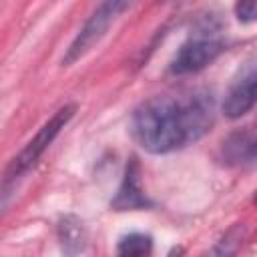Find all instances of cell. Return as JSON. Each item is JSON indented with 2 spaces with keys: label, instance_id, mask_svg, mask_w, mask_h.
Listing matches in <instances>:
<instances>
[{
  "label": "cell",
  "instance_id": "1",
  "mask_svg": "<svg viewBox=\"0 0 257 257\" xmlns=\"http://www.w3.org/2000/svg\"><path fill=\"white\" fill-rule=\"evenodd\" d=\"M215 94L207 88L161 94L135 108L131 135L147 153L169 155L203 139L215 124Z\"/></svg>",
  "mask_w": 257,
  "mask_h": 257
},
{
  "label": "cell",
  "instance_id": "2",
  "mask_svg": "<svg viewBox=\"0 0 257 257\" xmlns=\"http://www.w3.org/2000/svg\"><path fill=\"white\" fill-rule=\"evenodd\" d=\"M225 50V40L221 38L213 22H205L197 32H193L175 52L169 62V74L187 76L205 70L213 64Z\"/></svg>",
  "mask_w": 257,
  "mask_h": 257
},
{
  "label": "cell",
  "instance_id": "3",
  "mask_svg": "<svg viewBox=\"0 0 257 257\" xmlns=\"http://www.w3.org/2000/svg\"><path fill=\"white\" fill-rule=\"evenodd\" d=\"M135 0H102L94 12L86 18V22L80 26L72 42L62 54V66H72L80 58H84L110 30V26L124 14L126 8H131Z\"/></svg>",
  "mask_w": 257,
  "mask_h": 257
},
{
  "label": "cell",
  "instance_id": "4",
  "mask_svg": "<svg viewBox=\"0 0 257 257\" xmlns=\"http://www.w3.org/2000/svg\"><path fill=\"white\" fill-rule=\"evenodd\" d=\"M76 112V104H64L60 106L36 133L34 137L22 147V151L10 161L6 173H4V181L2 185H14L22 175H26L36 163L38 159L44 155V151L52 145V141L58 137V133L70 122V118L74 116Z\"/></svg>",
  "mask_w": 257,
  "mask_h": 257
},
{
  "label": "cell",
  "instance_id": "5",
  "mask_svg": "<svg viewBox=\"0 0 257 257\" xmlns=\"http://www.w3.org/2000/svg\"><path fill=\"white\" fill-rule=\"evenodd\" d=\"M255 92H257V72H255V60L251 58L243 64V68L229 84V90L221 104L223 114L227 118L245 116L255 104Z\"/></svg>",
  "mask_w": 257,
  "mask_h": 257
},
{
  "label": "cell",
  "instance_id": "6",
  "mask_svg": "<svg viewBox=\"0 0 257 257\" xmlns=\"http://www.w3.org/2000/svg\"><path fill=\"white\" fill-rule=\"evenodd\" d=\"M255 133L251 126L233 131L223 143L219 151V161L225 167H253L255 165Z\"/></svg>",
  "mask_w": 257,
  "mask_h": 257
},
{
  "label": "cell",
  "instance_id": "7",
  "mask_svg": "<svg viewBox=\"0 0 257 257\" xmlns=\"http://www.w3.org/2000/svg\"><path fill=\"white\" fill-rule=\"evenodd\" d=\"M112 209L114 211H135V209H149L153 203L145 195V189L141 187V167L137 159H131L126 163L122 183L112 199Z\"/></svg>",
  "mask_w": 257,
  "mask_h": 257
},
{
  "label": "cell",
  "instance_id": "8",
  "mask_svg": "<svg viewBox=\"0 0 257 257\" xmlns=\"http://www.w3.org/2000/svg\"><path fill=\"white\" fill-rule=\"evenodd\" d=\"M58 239H60L62 251H66V253H80V251H84L86 233H84L82 223L76 217L66 215L58 223Z\"/></svg>",
  "mask_w": 257,
  "mask_h": 257
},
{
  "label": "cell",
  "instance_id": "9",
  "mask_svg": "<svg viewBox=\"0 0 257 257\" xmlns=\"http://www.w3.org/2000/svg\"><path fill=\"white\" fill-rule=\"evenodd\" d=\"M153 251V237L147 233H128L118 239L116 253L118 255H149Z\"/></svg>",
  "mask_w": 257,
  "mask_h": 257
},
{
  "label": "cell",
  "instance_id": "10",
  "mask_svg": "<svg viewBox=\"0 0 257 257\" xmlns=\"http://www.w3.org/2000/svg\"><path fill=\"white\" fill-rule=\"evenodd\" d=\"M257 14V2L255 0H237L235 2V16L243 24H251Z\"/></svg>",
  "mask_w": 257,
  "mask_h": 257
},
{
  "label": "cell",
  "instance_id": "11",
  "mask_svg": "<svg viewBox=\"0 0 257 257\" xmlns=\"http://www.w3.org/2000/svg\"><path fill=\"white\" fill-rule=\"evenodd\" d=\"M12 187H14V185H2V187H0V215H2V211L6 209V205H8Z\"/></svg>",
  "mask_w": 257,
  "mask_h": 257
}]
</instances>
